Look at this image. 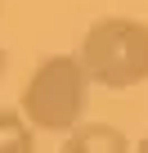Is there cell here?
Here are the masks:
<instances>
[{
	"instance_id": "6da1fadb",
	"label": "cell",
	"mask_w": 148,
	"mask_h": 153,
	"mask_svg": "<svg viewBox=\"0 0 148 153\" xmlns=\"http://www.w3.org/2000/svg\"><path fill=\"white\" fill-rule=\"evenodd\" d=\"M85 104H90V76H85L81 59L77 54H49L27 76L18 113L32 122V131H67L72 135L85 122Z\"/></svg>"
},
{
	"instance_id": "7a4b0ae2",
	"label": "cell",
	"mask_w": 148,
	"mask_h": 153,
	"mask_svg": "<svg viewBox=\"0 0 148 153\" xmlns=\"http://www.w3.org/2000/svg\"><path fill=\"white\" fill-rule=\"evenodd\" d=\"M81 68L103 90H130L148 81V23L144 18H99L85 27Z\"/></svg>"
},
{
	"instance_id": "3957f363",
	"label": "cell",
	"mask_w": 148,
	"mask_h": 153,
	"mask_svg": "<svg viewBox=\"0 0 148 153\" xmlns=\"http://www.w3.org/2000/svg\"><path fill=\"white\" fill-rule=\"evenodd\" d=\"M63 153H130V140L112 122H81L63 140Z\"/></svg>"
},
{
	"instance_id": "277c9868",
	"label": "cell",
	"mask_w": 148,
	"mask_h": 153,
	"mask_svg": "<svg viewBox=\"0 0 148 153\" xmlns=\"http://www.w3.org/2000/svg\"><path fill=\"white\" fill-rule=\"evenodd\" d=\"M0 153H36V131L18 108H0Z\"/></svg>"
},
{
	"instance_id": "5b68a950",
	"label": "cell",
	"mask_w": 148,
	"mask_h": 153,
	"mask_svg": "<svg viewBox=\"0 0 148 153\" xmlns=\"http://www.w3.org/2000/svg\"><path fill=\"white\" fill-rule=\"evenodd\" d=\"M135 153H148V135H144V140H139V144H135Z\"/></svg>"
},
{
	"instance_id": "8992f818",
	"label": "cell",
	"mask_w": 148,
	"mask_h": 153,
	"mask_svg": "<svg viewBox=\"0 0 148 153\" xmlns=\"http://www.w3.org/2000/svg\"><path fill=\"white\" fill-rule=\"evenodd\" d=\"M0 76H5V45H0Z\"/></svg>"
},
{
	"instance_id": "52a82bcc",
	"label": "cell",
	"mask_w": 148,
	"mask_h": 153,
	"mask_svg": "<svg viewBox=\"0 0 148 153\" xmlns=\"http://www.w3.org/2000/svg\"><path fill=\"white\" fill-rule=\"evenodd\" d=\"M0 5H5V0H0Z\"/></svg>"
}]
</instances>
